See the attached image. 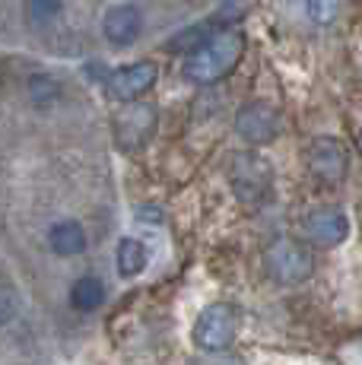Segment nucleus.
<instances>
[{
	"label": "nucleus",
	"mask_w": 362,
	"mask_h": 365,
	"mask_svg": "<svg viewBox=\"0 0 362 365\" xmlns=\"http://www.w3.org/2000/svg\"><path fill=\"white\" fill-rule=\"evenodd\" d=\"M152 130H156V108L152 105H128L118 115V124H115L118 143L124 150H140L146 140L152 137Z\"/></svg>",
	"instance_id": "nucleus-8"
},
{
	"label": "nucleus",
	"mask_w": 362,
	"mask_h": 365,
	"mask_svg": "<svg viewBox=\"0 0 362 365\" xmlns=\"http://www.w3.org/2000/svg\"><path fill=\"white\" fill-rule=\"evenodd\" d=\"M305 232L318 245V248H337L346 242L350 235V220H346L343 210L337 207H321L305 220Z\"/></svg>",
	"instance_id": "nucleus-9"
},
{
	"label": "nucleus",
	"mask_w": 362,
	"mask_h": 365,
	"mask_svg": "<svg viewBox=\"0 0 362 365\" xmlns=\"http://www.w3.org/2000/svg\"><path fill=\"white\" fill-rule=\"evenodd\" d=\"M102 32L111 45H130V41L140 35V10L130 4L111 6L102 19Z\"/></svg>",
	"instance_id": "nucleus-10"
},
{
	"label": "nucleus",
	"mask_w": 362,
	"mask_h": 365,
	"mask_svg": "<svg viewBox=\"0 0 362 365\" xmlns=\"http://www.w3.org/2000/svg\"><path fill=\"white\" fill-rule=\"evenodd\" d=\"M305 13H309V19H315L318 26H327L337 19L340 4L337 0H305Z\"/></svg>",
	"instance_id": "nucleus-14"
},
{
	"label": "nucleus",
	"mask_w": 362,
	"mask_h": 365,
	"mask_svg": "<svg viewBox=\"0 0 362 365\" xmlns=\"http://www.w3.org/2000/svg\"><path fill=\"white\" fill-rule=\"evenodd\" d=\"M242 54H245V35L235 29H219L207 45H200L197 51L187 54L185 76L191 83H200V86L217 83L239 64Z\"/></svg>",
	"instance_id": "nucleus-1"
},
{
	"label": "nucleus",
	"mask_w": 362,
	"mask_h": 365,
	"mask_svg": "<svg viewBox=\"0 0 362 365\" xmlns=\"http://www.w3.org/2000/svg\"><path fill=\"white\" fill-rule=\"evenodd\" d=\"M229 181H232L235 197L248 207H257V203H267L270 194H274V172L254 153H239L229 165Z\"/></svg>",
	"instance_id": "nucleus-3"
},
{
	"label": "nucleus",
	"mask_w": 362,
	"mask_h": 365,
	"mask_svg": "<svg viewBox=\"0 0 362 365\" xmlns=\"http://www.w3.org/2000/svg\"><path fill=\"white\" fill-rule=\"evenodd\" d=\"M359 146H362V130H359Z\"/></svg>",
	"instance_id": "nucleus-18"
},
{
	"label": "nucleus",
	"mask_w": 362,
	"mask_h": 365,
	"mask_svg": "<svg viewBox=\"0 0 362 365\" xmlns=\"http://www.w3.org/2000/svg\"><path fill=\"white\" fill-rule=\"evenodd\" d=\"M156 64L152 61H137V64H128L108 76V96L118 102H134L137 96H143L146 89L156 83Z\"/></svg>",
	"instance_id": "nucleus-7"
},
{
	"label": "nucleus",
	"mask_w": 362,
	"mask_h": 365,
	"mask_svg": "<svg viewBox=\"0 0 362 365\" xmlns=\"http://www.w3.org/2000/svg\"><path fill=\"white\" fill-rule=\"evenodd\" d=\"M48 245H51L54 255L61 257H73L86 248V232H83L80 222L64 220V222H54L51 232H48Z\"/></svg>",
	"instance_id": "nucleus-11"
},
{
	"label": "nucleus",
	"mask_w": 362,
	"mask_h": 365,
	"mask_svg": "<svg viewBox=\"0 0 362 365\" xmlns=\"http://www.w3.org/2000/svg\"><path fill=\"white\" fill-rule=\"evenodd\" d=\"M64 0H29V16L36 23H48L51 16H58Z\"/></svg>",
	"instance_id": "nucleus-16"
},
{
	"label": "nucleus",
	"mask_w": 362,
	"mask_h": 365,
	"mask_svg": "<svg viewBox=\"0 0 362 365\" xmlns=\"http://www.w3.org/2000/svg\"><path fill=\"white\" fill-rule=\"evenodd\" d=\"M16 312H19L16 289H13V286H6V283H0V327L10 324V321L16 318Z\"/></svg>",
	"instance_id": "nucleus-15"
},
{
	"label": "nucleus",
	"mask_w": 362,
	"mask_h": 365,
	"mask_svg": "<svg viewBox=\"0 0 362 365\" xmlns=\"http://www.w3.org/2000/svg\"><path fill=\"white\" fill-rule=\"evenodd\" d=\"M239 336V308L229 302H213L194 321V343L204 353H226Z\"/></svg>",
	"instance_id": "nucleus-2"
},
{
	"label": "nucleus",
	"mask_w": 362,
	"mask_h": 365,
	"mask_svg": "<svg viewBox=\"0 0 362 365\" xmlns=\"http://www.w3.org/2000/svg\"><path fill=\"white\" fill-rule=\"evenodd\" d=\"M267 273L283 286H299L315 273V257L305 248L302 242H292V238H280L267 248Z\"/></svg>",
	"instance_id": "nucleus-4"
},
{
	"label": "nucleus",
	"mask_w": 362,
	"mask_h": 365,
	"mask_svg": "<svg viewBox=\"0 0 362 365\" xmlns=\"http://www.w3.org/2000/svg\"><path fill=\"white\" fill-rule=\"evenodd\" d=\"M146 245L137 242V238H121L118 242V255H115V264H118V273L121 277H137V273L146 270Z\"/></svg>",
	"instance_id": "nucleus-12"
},
{
	"label": "nucleus",
	"mask_w": 362,
	"mask_h": 365,
	"mask_svg": "<svg viewBox=\"0 0 362 365\" xmlns=\"http://www.w3.org/2000/svg\"><path fill=\"white\" fill-rule=\"evenodd\" d=\"M235 130L252 146L270 143V140L276 137V130H280V115H276V108L267 102H248V105H242L239 115H235Z\"/></svg>",
	"instance_id": "nucleus-5"
},
{
	"label": "nucleus",
	"mask_w": 362,
	"mask_h": 365,
	"mask_svg": "<svg viewBox=\"0 0 362 365\" xmlns=\"http://www.w3.org/2000/svg\"><path fill=\"white\" fill-rule=\"evenodd\" d=\"M309 168L315 172V178H321L324 185H337L350 172V156L346 146L333 137H318L309 146Z\"/></svg>",
	"instance_id": "nucleus-6"
},
{
	"label": "nucleus",
	"mask_w": 362,
	"mask_h": 365,
	"mask_svg": "<svg viewBox=\"0 0 362 365\" xmlns=\"http://www.w3.org/2000/svg\"><path fill=\"white\" fill-rule=\"evenodd\" d=\"M105 302V286L95 277H80L71 289V305L76 312H95Z\"/></svg>",
	"instance_id": "nucleus-13"
},
{
	"label": "nucleus",
	"mask_w": 362,
	"mask_h": 365,
	"mask_svg": "<svg viewBox=\"0 0 362 365\" xmlns=\"http://www.w3.org/2000/svg\"><path fill=\"white\" fill-rule=\"evenodd\" d=\"M54 96H58V86H54L48 76H38V80H32V99H36V102H51Z\"/></svg>",
	"instance_id": "nucleus-17"
}]
</instances>
